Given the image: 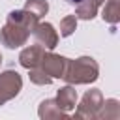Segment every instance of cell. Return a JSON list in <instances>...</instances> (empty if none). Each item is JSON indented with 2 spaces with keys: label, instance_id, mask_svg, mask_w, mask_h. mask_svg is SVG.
<instances>
[{
  "label": "cell",
  "instance_id": "1",
  "mask_svg": "<svg viewBox=\"0 0 120 120\" xmlns=\"http://www.w3.org/2000/svg\"><path fill=\"white\" fill-rule=\"evenodd\" d=\"M98 77H99V66L92 56H81L75 60L68 58L66 69L62 75V79L73 86L75 84H90V82L98 81Z\"/></svg>",
  "mask_w": 120,
  "mask_h": 120
},
{
  "label": "cell",
  "instance_id": "2",
  "mask_svg": "<svg viewBox=\"0 0 120 120\" xmlns=\"http://www.w3.org/2000/svg\"><path fill=\"white\" fill-rule=\"evenodd\" d=\"M30 30L24 28L22 24L15 22V21H6V24L0 30V43L8 49H19L22 45H26L28 38H30Z\"/></svg>",
  "mask_w": 120,
  "mask_h": 120
},
{
  "label": "cell",
  "instance_id": "3",
  "mask_svg": "<svg viewBox=\"0 0 120 120\" xmlns=\"http://www.w3.org/2000/svg\"><path fill=\"white\" fill-rule=\"evenodd\" d=\"M103 103V96L98 88H92V90H86V94L82 96L81 103L77 105V111H75V116L77 118H86V120H94L99 107Z\"/></svg>",
  "mask_w": 120,
  "mask_h": 120
},
{
  "label": "cell",
  "instance_id": "4",
  "mask_svg": "<svg viewBox=\"0 0 120 120\" xmlns=\"http://www.w3.org/2000/svg\"><path fill=\"white\" fill-rule=\"evenodd\" d=\"M66 62H68L66 56H60V54H54V52L47 51V52H43V56H41L39 68H41L51 79H62L64 69H66Z\"/></svg>",
  "mask_w": 120,
  "mask_h": 120
},
{
  "label": "cell",
  "instance_id": "5",
  "mask_svg": "<svg viewBox=\"0 0 120 120\" xmlns=\"http://www.w3.org/2000/svg\"><path fill=\"white\" fill-rule=\"evenodd\" d=\"M21 88H22V79L15 69H6L0 73V92L8 101L13 99L21 92Z\"/></svg>",
  "mask_w": 120,
  "mask_h": 120
},
{
  "label": "cell",
  "instance_id": "6",
  "mask_svg": "<svg viewBox=\"0 0 120 120\" xmlns=\"http://www.w3.org/2000/svg\"><path fill=\"white\" fill-rule=\"evenodd\" d=\"M32 34H34L38 45H41L43 49L52 51L58 43V32L54 30V26L51 22H38L36 28L32 30Z\"/></svg>",
  "mask_w": 120,
  "mask_h": 120
},
{
  "label": "cell",
  "instance_id": "7",
  "mask_svg": "<svg viewBox=\"0 0 120 120\" xmlns=\"http://www.w3.org/2000/svg\"><path fill=\"white\" fill-rule=\"evenodd\" d=\"M43 52H45V49H43L41 45H28V47H24V49L21 51V54H19V64H21L24 69L36 68V66H39Z\"/></svg>",
  "mask_w": 120,
  "mask_h": 120
},
{
  "label": "cell",
  "instance_id": "8",
  "mask_svg": "<svg viewBox=\"0 0 120 120\" xmlns=\"http://www.w3.org/2000/svg\"><path fill=\"white\" fill-rule=\"evenodd\" d=\"M54 101H56V105H58L62 111H66V112L73 111L75 105H77V92H75L73 84H66V86H62V88L56 92Z\"/></svg>",
  "mask_w": 120,
  "mask_h": 120
},
{
  "label": "cell",
  "instance_id": "9",
  "mask_svg": "<svg viewBox=\"0 0 120 120\" xmlns=\"http://www.w3.org/2000/svg\"><path fill=\"white\" fill-rule=\"evenodd\" d=\"M103 2L105 0H82L81 4L75 6V17L82 21H92L98 15V9Z\"/></svg>",
  "mask_w": 120,
  "mask_h": 120
},
{
  "label": "cell",
  "instance_id": "10",
  "mask_svg": "<svg viewBox=\"0 0 120 120\" xmlns=\"http://www.w3.org/2000/svg\"><path fill=\"white\" fill-rule=\"evenodd\" d=\"M38 114L39 118L43 120H51V118H68V112L62 111L54 99H43L39 103V109H38Z\"/></svg>",
  "mask_w": 120,
  "mask_h": 120
},
{
  "label": "cell",
  "instance_id": "11",
  "mask_svg": "<svg viewBox=\"0 0 120 120\" xmlns=\"http://www.w3.org/2000/svg\"><path fill=\"white\" fill-rule=\"evenodd\" d=\"M120 116V101L114 99V98H109V99H103L96 118L98 120H116Z\"/></svg>",
  "mask_w": 120,
  "mask_h": 120
},
{
  "label": "cell",
  "instance_id": "12",
  "mask_svg": "<svg viewBox=\"0 0 120 120\" xmlns=\"http://www.w3.org/2000/svg\"><path fill=\"white\" fill-rule=\"evenodd\" d=\"M101 17H103L105 22H109L112 26L118 24V21H120V0H105Z\"/></svg>",
  "mask_w": 120,
  "mask_h": 120
},
{
  "label": "cell",
  "instance_id": "13",
  "mask_svg": "<svg viewBox=\"0 0 120 120\" xmlns=\"http://www.w3.org/2000/svg\"><path fill=\"white\" fill-rule=\"evenodd\" d=\"M24 9L30 11L32 15H36L38 19H41L43 15H47V11H49V4H47V0H26Z\"/></svg>",
  "mask_w": 120,
  "mask_h": 120
},
{
  "label": "cell",
  "instance_id": "14",
  "mask_svg": "<svg viewBox=\"0 0 120 120\" xmlns=\"http://www.w3.org/2000/svg\"><path fill=\"white\" fill-rule=\"evenodd\" d=\"M28 77H30V81H32L34 84H39V86H43V84H51V82H52V79H51L39 66L30 68V69H28Z\"/></svg>",
  "mask_w": 120,
  "mask_h": 120
},
{
  "label": "cell",
  "instance_id": "15",
  "mask_svg": "<svg viewBox=\"0 0 120 120\" xmlns=\"http://www.w3.org/2000/svg\"><path fill=\"white\" fill-rule=\"evenodd\" d=\"M77 28V17L75 15H66L60 21V36L62 38H69Z\"/></svg>",
  "mask_w": 120,
  "mask_h": 120
},
{
  "label": "cell",
  "instance_id": "16",
  "mask_svg": "<svg viewBox=\"0 0 120 120\" xmlns=\"http://www.w3.org/2000/svg\"><path fill=\"white\" fill-rule=\"evenodd\" d=\"M6 101H8V99H6V98H4V94H2V92H0V105H4V103H6Z\"/></svg>",
  "mask_w": 120,
  "mask_h": 120
},
{
  "label": "cell",
  "instance_id": "17",
  "mask_svg": "<svg viewBox=\"0 0 120 120\" xmlns=\"http://www.w3.org/2000/svg\"><path fill=\"white\" fill-rule=\"evenodd\" d=\"M68 2H69V4H73V6H77V4H81L82 0H68Z\"/></svg>",
  "mask_w": 120,
  "mask_h": 120
},
{
  "label": "cell",
  "instance_id": "18",
  "mask_svg": "<svg viewBox=\"0 0 120 120\" xmlns=\"http://www.w3.org/2000/svg\"><path fill=\"white\" fill-rule=\"evenodd\" d=\"M0 64H2V54H0Z\"/></svg>",
  "mask_w": 120,
  "mask_h": 120
}]
</instances>
